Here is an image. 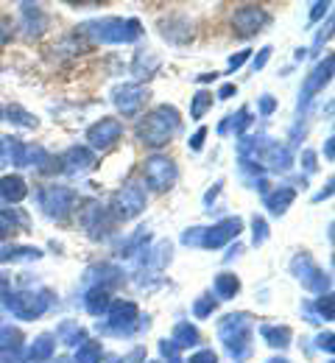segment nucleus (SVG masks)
Wrapping results in <instances>:
<instances>
[{
  "label": "nucleus",
  "mask_w": 335,
  "mask_h": 363,
  "mask_svg": "<svg viewBox=\"0 0 335 363\" xmlns=\"http://www.w3.org/2000/svg\"><path fill=\"white\" fill-rule=\"evenodd\" d=\"M176 123H179V121H176V112L168 109V106H159V109L145 121L143 126H140V137H143L148 145H165L168 137L174 135Z\"/></svg>",
  "instance_id": "nucleus-1"
},
{
  "label": "nucleus",
  "mask_w": 335,
  "mask_h": 363,
  "mask_svg": "<svg viewBox=\"0 0 335 363\" xmlns=\"http://www.w3.org/2000/svg\"><path fill=\"white\" fill-rule=\"evenodd\" d=\"M174 162L171 160H165V157H154V160H148L145 162V179L151 182L157 190H165L171 182H174Z\"/></svg>",
  "instance_id": "nucleus-2"
},
{
  "label": "nucleus",
  "mask_w": 335,
  "mask_h": 363,
  "mask_svg": "<svg viewBox=\"0 0 335 363\" xmlns=\"http://www.w3.org/2000/svg\"><path fill=\"white\" fill-rule=\"evenodd\" d=\"M143 204H145V196H143V190H140L137 184L123 187V193L118 196V210H120V216H123V218L137 216V213L143 210Z\"/></svg>",
  "instance_id": "nucleus-3"
},
{
  "label": "nucleus",
  "mask_w": 335,
  "mask_h": 363,
  "mask_svg": "<svg viewBox=\"0 0 335 363\" xmlns=\"http://www.w3.org/2000/svg\"><path fill=\"white\" fill-rule=\"evenodd\" d=\"M123 132V126L118 123V121H112V118H106V121H101L96 123L93 129H90V143L93 145H112L118 137Z\"/></svg>",
  "instance_id": "nucleus-4"
},
{
  "label": "nucleus",
  "mask_w": 335,
  "mask_h": 363,
  "mask_svg": "<svg viewBox=\"0 0 335 363\" xmlns=\"http://www.w3.org/2000/svg\"><path fill=\"white\" fill-rule=\"evenodd\" d=\"M263 23H266V14L260 9H254V6H246V9H240L238 14H235V26H238L240 34H251Z\"/></svg>",
  "instance_id": "nucleus-5"
},
{
  "label": "nucleus",
  "mask_w": 335,
  "mask_h": 363,
  "mask_svg": "<svg viewBox=\"0 0 335 363\" xmlns=\"http://www.w3.org/2000/svg\"><path fill=\"white\" fill-rule=\"evenodd\" d=\"M238 232H240V221H238V218H227L224 224H218L215 229H210V232H207L204 243H207V246H221L224 240L235 238Z\"/></svg>",
  "instance_id": "nucleus-6"
},
{
  "label": "nucleus",
  "mask_w": 335,
  "mask_h": 363,
  "mask_svg": "<svg viewBox=\"0 0 335 363\" xmlns=\"http://www.w3.org/2000/svg\"><path fill=\"white\" fill-rule=\"evenodd\" d=\"M8 308H11L20 318H31V316H40L45 305L37 302V296L25 294V296H14V302H8Z\"/></svg>",
  "instance_id": "nucleus-7"
},
{
  "label": "nucleus",
  "mask_w": 335,
  "mask_h": 363,
  "mask_svg": "<svg viewBox=\"0 0 335 363\" xmlns=\"http://www.w3.org/2000/svg\"><path fill=\"white\" fill-rule=\"evenodd\" d=\"M0 196L8 199V201H20L25 196V182L20 179V177H6V179L0 182Z\"/></svg>",
  "instance_id": "nucleus-8"
},
{
  "label": "nucleus",
  "mask_w": 335,
  "mask_h": 363,
  "mask_svg": "<svg viewBox=\"0 0 335 363\" xmlns=\"http://www.w3.org/2000/svg\"><path fill=\"white\" fill-rule=\"evenodd\" d=\"M135 316H137V305H132V302H120V305H115V311H112V321H115V324H129Z\"/></svg>",
  "instance_id": "nucleus-9"
},
{
  "label": "nucleus",
  "mask_w": 335,
  "mask_h": 363,
  "mask_svg": "<svg viewBox=\"0 0 335 363\" xmlns=\"http://www.w3.org/2000/svg\"><path fill=\"white\" fill-rule=\"evenodd\" d=\"M290 199H293V190H283V193L277 190L274 196H268V199H266V204H268L274 213H283L288 204H290Z\"/></svg>",
  "instance_id": "nucleus-10"
},
{
  "label": "nucleus",
  "mask_w": 335,
  "mask_h": 363,
  "mask_svg": "<svg viewBox=\"0 0 335 363\" xmlns=\"http://www.w3.org/2000/svg\"><path fill=\"white\" fill-rule=\"evenodd\" d=\"M215 288H218V294H221V296H232V294L238 291V279H235V277H229V274H221V277L215 279Z\"/></svg>",
  "instance_id": "nucleus-11"
},
{
  "label": "nucleus",
  "mask_w": 335,
  "mask_h": 363,
  "mask_svg": "<svg viewBox=\"0 0 335 363\" xmlns=\"http://www.w3.org/2000/svg\"><path fill=\"white\" fill-rule=\"evenodd\" d=\"M50 352H53V344H50L48 335H42L37 341V347H31V361H45Z\"/></svg>",
  "instance_id": "nucleus-12"
},
{
  "label": "nucleus",
  "mask_w": 335,
  "mask_h": 363,
  "mask_svg": "<svg viewBox=\"0 0 335 363\" xmlns=\"http://www.w3.org/2000/svg\"><path fill=\"white\" fill-rule=\"evenodd\" d=\"M263 335L271 341V347H285V341H288V335H290V333H288L285 327H283V330H277V327H266V330H263Z\"/></svg>",
  "instance_id": "nucleus-13"
},
{
  "label": "nucleus",
  "mask_w": 335,
  "mask_h": 363,
  "mask_svg": "<svg viewBox=\"0 0 335 363\" xmlns=\"http://www.w3.org/2000/svg\"><path fill=\"white\" fill-rule=\"evenodd\" d=\"M193 341H195V330H193L191 324H179V330H176V347H191Z\"/></svg>",
  "instance_id": "nucleus-14"
},
{
  "label": "nucleus",
  "mask_w": 335,
  "mask_h": 363,
  "mask_svg": "<svg viewBox=\"0 0 335 363\" xmlns=\"http://www.w3.org/2000/svg\"><path fill=\"white\" fill-rule=\"evenodd\" d=\"M98 358H101V347L93 341L84 350H79V363H98Z\"/></svg>",
  "instance_id": "nucleus-15"
},
{
  "label": "nucleus",
  "mask_w": 335,
  "mask_h": 363,
  "mask_svg": "<svg viewBox=\"0 0 335 363\" xmlns=\"http://www.w3.org/2000/svg\"><path fill=\"white\" fill-rule=\"evenodd\" d=\"M87 308H90V313H101V311H106V291H93V294H90Z\"/></svg>",
  "instance_id": "nucleus-16"
},
{
  "label": "nucleus",
  "mask_w": 335,
  "mask_h": 363,
  "mask_svg": "<svg viewBox=\"0 0 335 363\" xmlns=\"http://www.w3.org/2000/svg\"><path fill=\"white\" fill-rule=\"evenodd\" d=\"M207 104H210V95H207V92L195 95V104H193V118H201V112L207 109Z\"/></svg>",
  "instance_id": "nucleus-17"
},
{
  "label": "nucleus",
  "mask_w": 335,
  "mask_h": 363,
  "mask_svg": "<svg viewBox=\"0 0 335 363\" xmlns=\"http://www.w3.org/2000/svg\"><path fill=\"white\" fill-rule=\"evenodd\" d=\"M191 363H215V355H212L210 350H204V352H198V355H193Z\"/></svg>",
  "instance_id": "nucleus-18"
},
{
  "label": "nucleus",
  "mask_w": 335,
  "mask_h": 363,
  "mask_svg": "<svg viewBox=\"0 0 335 363\" xmlns=\"http://www.w3.org/2000/svg\"><path fill=\"white\" fill-rule=\"evenodd\" d=\"M6 28H8V23H6V20H0V45L8 40V31H6Z\"/></svg>",
  "instance_id": "nucleus-19"
},
{
  "label": "nucleus",
  "mask_w": 335,
  "mask_h": 363,
  "mask_svg": "<svg viewBox=\"0 0 335 363\" xmlns=\"http://www.w3.org/2000/svg\"><path fill=\"white\" fill-rule=\"evenodd\" d=\"M6 291H8V279H6V277H0V296H3Z\"/></svg>",
  "instance_id": "nucleus-20"
},
{
  "label": "nucleus",
  "mask_w": 335,
  "mask_h": 363,
  "mask_svg": "<svg viewBox=\"0 0 335 363\" xmlns=\"http://www.w3.org/2000/svg\"><path fill=\"white\" fill-rule=\"evenodd\" d=\"M271 363H288V361H271Z\"/></svg>",
  "instance_id": "nucleus-21"
}]
</instances>
